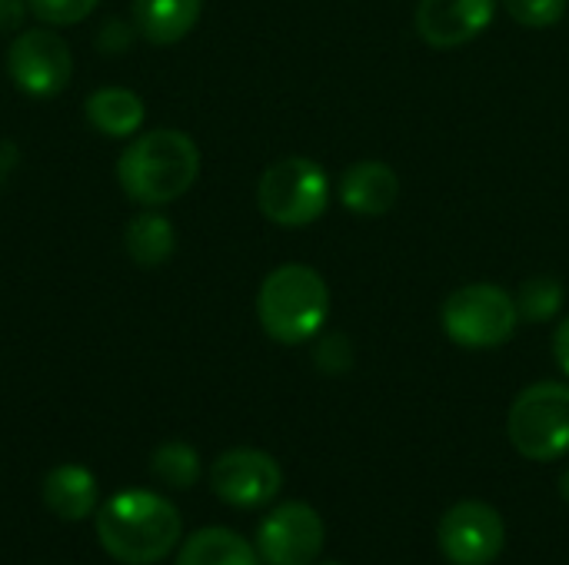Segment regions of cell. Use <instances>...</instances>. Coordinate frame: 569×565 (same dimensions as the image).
Segmentation results:
<instances>
[{"mask_svg": "<svg viewBox=\"0 0 569 565\" xmlns=\"http://www.w3.org/2000/svg\"><path fill=\"white\" fill-rule=\"evenodd\" d=\"M123 246L130 253V260L143 270H153L160 263L170 260L173 246H177V233L173 223L160 213H140L127 223L123 230Z\"/></svg>", "mask_w": 569, "mask_h": 565, "instance_id": "17", "label": "cell"}, {"mask_svg": "<svg viewBox=\"0 0 569 565\" xmlns=\"http://www.w3.org/2000/svg\"><path fill=\"white\" fill-rule=\"evenodd\" d=\"M507 436L523 460L553 463L569 453V383L527 386L507 416Z\"/></svg>", "mask_w": 569, "mask_h": 565, "instance_id": "6", "label": "cell"}, {"mask_svg": "<svg viewBox=\"0 0 569 565\" xmlns=\"http://www.w3.org/2000/svg\"><path fill=\"white\" fill-rule=\"evenodd\" d=\"M497 17V0H420L413 23L423 43L453 50L477 40Z\"/></svg>", "mask_w": 569, "mask_h": 565, "instance_id": "11", "label": "cell"}, {"mask_svg": "<svg viewBox=\"0 0 569 565\" xmlns=\"http://www.w3.org/2000/svg\"><path fill=\"white\" fill-rule=\"evenodd\" d=\"M563 283L550 273H537L530 280L520 283L513 303H517V313L523 323H550L560 316L563 310Z\"/></svg>", "mask_w": 569, "mask_h": 565, "instance_id": "18", "label": "cell"}, {"mask_svg": "<svg viewBox=\"0 0 569 565\" xmlns=\"http://www.w3.org/2000/svg\"><path fill=\"white\" fill-rule=\"evenodd\" d=\"M327 539L323 519L307 503L277 506L257 529V553L267 565H313Z\"/></svg>", "mask_w": 569, "mask_h": 565, "instance_id": "10", "label": "cell"}, {"mask_svg": "<svg viewBox=\"0 0 569 565\" xmlns=\"http://www.w3.org/2000/svg\"><path fill=\"white\" fill-rule=\"evenodd\" d=\"M337 193H340V203L353 216L377 220V216H387L397 206V200H400V176L383 160H360V163L343 170Z\"/></svg>", "mask_w": 569, "mask_h": 565, "instance_id": "12", "label": "cell"}, {"mask_svg": "<svg viewBox=\"0 0 569 565\" xmlns=\"http://www.w3.org/2000/svg\"><path fill=\"white\" fill-rule=\"evenodd\" d=\"M210 486L217 500L233 509H260L277 500L283 473L270 453L240 446L217 456V463L210 466Z\"/></svg>", "mask_w": 569, "mask_h": 565, "instance_id": "9", "label": "cell"}, {"mask_svg": "<svg viewBox=\"0 0 569 565\" xmlns=\"http://www.w3.org/2000/svg\"><path fill=\"white\" fill-rule=\"evenodd\" d=\"M257 206L277 226H310L330 206V180L310 157H283L270 163L257 183Z\"/></svg>", "mask_w": 569, "mask_h": 565, "instance_id": "5", "label": "cell"}, {"mask_svg": "<svg viewBox=\"0 0 569 565\" xmlns=\"http://www.w3.org/2000/svg\"><path fill=\"white\" fill-rule=\"evenodd\" d=\"M560 496H563V500L569 503V470L563 473V476H560Z\"/></svg>", "mask_w": 569, "mask_h": 565, "instance_id": "25", "label": "cell"}, {"mask_svg": "<svg viewBox=\"0 0 569 565\" xmlns=\"http://www.w3.org/2000/svg\"><path fill=\"white\" fill-rule=\"evenodd\" d=\"M87 120L97 133L130 137L143 123V100L127 87H100L87 97Z\"/></svg>", "mask_w": 569, "mask_h": 565, "instance_id": "16", "label": "cell"}, {"mask_svg": "<svg viewBox=\"0 0 569 565\" xmlns=\"http://www.w3.org/2000/svg\"><path fill=\"white\" fill-rule=\"evenodd\" d=\"M553 356H557L560 373L569 380V316L560 320V326H557V333H553Z\"/></svg>", "mask_w": 569, "mask_h": 565, "instance_id": "23", "label": "cell"}, {"mask_svg": "<svg viewBox=\"0 0 569 565\" xmlns=\"http://www.w3.org/2000/svg\"><path fill=\"white\" fill-rule=\"evenodd\" d=\"M93 529L110 559L153 565L180 546L183 519L170 500L150 490H120L97 509Z\"/></svg>", "mask_w": 569, "mask_h": 565, "instance_id": "1", "label": "cell"}, {"mask_svg": "<svg viewBox=\"0 0 569 565\" xmlns=\"http://www.w3.org/2000/svg\"><path fill=\"white\" fill-rule=\"evenodd\" d=\"M327 565H340V563H327Z\"/></svg>", "mask_w": 569, "mask_h": 565, "instance_id": "26", "label": "cell"}, {"mask_svg": "<svg viewBox=\"0 0 569 565\" xmlns=\"http://www.w3.org/2000/svg\"><path fill=\"white\" fill-rule=\"evenodd\" d=\"M330 316V286L307 263H283L267 273L257 293V320L263 333L283 346L310 343Z\"/></svg>", "mask_w": 569, "mask_h": 565, "instance_id": "3", "label": "cell"}, {"mask_svg": "<svg viewBox=\"0 0 569 565\" xmlns=\"http://www.w3.org/2000/svg\"><path fill=\"white\" fill-rule=\"evenodd\" d=\"M7 73L30 97H57L73 77V57L53 30H23L7 50Z\"/></svg>", "mask_w": 569, "mask_h": 565, "instance_id": "8", "label": "cell"}, {"mask_svg": "<svg viewBox=\"0 0 569 565\" xmlns=\"http://www.w3.org/2000/svg\"><path fill=\"white\" fill-rule=\"evenodd\" d=\"M177 565H260L257 546L233 529H197L177 553Z\"/></svg>", "mask_w": 569, "mask_h": 565, "instance_id": "15", "label": "cell"}, {"mask_svg": "<svg viewBox=\"0 0 569 565\" xmlns=\"http://www.w3.org/2000/svg\"><path fill=\"white\" fill-rule=\"evenodd\" d=\"M203 13V0H133V23L150 43L183 40Z\"/></svg>", "mask_w": 569, "mask_h": 565, "instance_id": "14", "label": "cell"}, {"mask_svg": "<svg viewBox=\"0 0 569 565\" xmlns=\"http://www.w3.org/2000/svg\"><path fill=\"white\" fill-rule=\"evenodd\" d=\"M503 10L527 30H547L557 27L567 17L569 0H500Z\"/></svg>", "mask_w": 569, "mask_h": 565, "instance_id": "20", "label": "cell"}, {"mask_svg": "<svg viewBox=\"0 0 569 565\" xmlns=\"http://www.w3.org/2000/svg\"><path fill=\"white\" fill-rule=\"evenodd\" d=\"M440 323L450 343L463 350H497L513 340L520 313L513 293L497 283H467L440 306Z\"/></svg>", "mask_w": 569, "mask_h": 565, "instance_id": "4", "label": "cell"}, {"mask_svg": "<svg viewBox=\"0 0 569 565\" xmlns=\"http://www.w3.org/2000/svg\"><path fill=\"white\" fill-rule=\"evenodd\" d=\"M23 0H0V27H13L20 20Z\"/></svg>", "mask_w": 569, "mask_h": 565, "instance_id": "24", "label": "cell"}, {"mask_svg": "<svg viewBox=\"0 0 569 565\" xmlns=\"http://www.w3.org/2000/svg\"><path fill=\"white\" fill-rule=\"evenodd\" d=\"M437 543L450 565H493L507 546V526L493 506L463 500L443 513Z\"/></svg>", "mask_w": 569, "mask_h": 565, "instance_id": "7", "label": "cell"}, {"mask_svg": "<svg viewBox=\"0 0 569 565\" xmlns=\"http://www.w3.org/2000/svg\"><path fill=\"white\" fill-rule=\"evenodd\" d=\"M200 176V150L183 130H150L137 137L117 163L123 193L143 206L180 200Z\"/></svg>", "mask_w": 569, "mask_h": 565, "instance_id": "2", "label": "cell"}, {"mask_svg": "<svg viewBox=\"0 0 569 565\" xmlns=\"http://www.w3.org/2000/svg\"><path fill=\"white\" fill-rule=\"evenodd\" d=\"M97 500H100L97 480L80 463H60L43 476V506L63 523H80L93 516Z\"/></svg>", "mask_w": 569, "mask_h": 565, "instance_id": "13", "label": "cell"}, {"mask_svg": "<svg viewBox=\"0 0 569 565\" xmlns=\"http://www.w3.org/2000/svg\"><path fill=\"white\" fill-rule=\"evenodd\" d=\"M150 473L167 486V490H190L203 466H200V453L190 446V443H180V440H170L163 446L153 450L150 456Z\"/></svg>", "mask_w": 569, "mask_h": 565, "instance_id": "19", "label": "cell"}, {"mask_svg": "<svg viewBox=\"0 0 569 565\" xmlns=\"http://www.w3.org/2000/svg\"><path fill=\"white\" fill-rule=\"evenodd\" d=\"M30 10L50 23V27H67V23H77L83 17H90L97 10L100 0H27Z\"/></svg>", "mask_w": 569, "mask_h": 565, "instance_id": "22", "label": "cell"}, {"mask_svg": "<svg viewBox=\"0 0 569 565\" xmlns=\"http://www.w3.org/2000/svg\"><path fill=\"white\" fill-rule=\"evenodd\" d=\"M313 363L323 376H347L357 363L350 336L347 333H323L313 346Z\"/></svg>", "mask_w": 569, "mask_h": 565, "instance_id": "21", "label": "cell"}]
</instances>
